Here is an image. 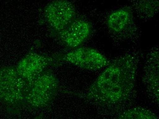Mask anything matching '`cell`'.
Here are the masks:
<instances>
[{
    "label": "cell",
    "instance_id": "1",
    "mask_svg": "<svg viewBox=\"0 0 159 119\" xmlns=\"http://www.w3.org/2000/svg\"><path fill=\"white\" fill-rule=\"evenodd\" d=\"M137 71L135 59L130 55L117 59L108 65L90 86L87 97L105 105L125 101L134 89Z\"/></svg>",
    "mask_w": 159,
    "mask_h": 119
},
{
    "label": "cell",
    "instance_id": "2",
    "mask_svg": "<svg viewBox=\"0 0 159 119\" xmlns=\"http://www.w3.org/2000/svg\"><path fill=\"white\" fill-rule=\"evenodd\" d=\"M59 82L54 73L45 71L28 81L25 92L26 106L31 109H43L50 105L56 98Z\"/></svg>",
    "mask_w": 159,
    "mask_h": 119
},
{
    "label": "cell",
    "instance_id": "3",
    "mask_svg": "<svg viewBox=\"0 0 159 119\" xmlns=\"http://www.w3.org/2000/svg\"><path fill=\"white\" fill-rule=\"evenodd\" d=\"M27 85L28 81L19 75L16 66L0 70V98L16 112L26 106Z\"/></svg>",
    "mask_w": 159,
    "mask_h": 119
},
{
    "label": "cell",
    "instance_id": "4",
    "mask_svg": "<svg viewBox=\"0 0 159 119\" xmlns=\"http://www.w3.org/2000/svg\"><path fill=\"white\" fill-rule=\"evenodd\" d=\"M59 57L62 63L66 62L88 70L100 69L109 64L103 55L92 48H77L66 54L59 55Z\"/></svg>",
    "mask_w": 159,
    "mask_h": 119
},
{
    "label": "cell",
    "instance_id": "5",
    "mask_svg": "<svg viewBox=\"0 0 159 119\" xmlns=\"http://www.w3.org/2000/svg\"><path fill=\"white\" fill-rule=\"evenodd\" d=\"M63 63L59 55L48 56L35 53L26 55L16 66L19 75L27 81L34 79L50 66H58Z\"/></svg>",
    "mask_w": 159,
    "mask_h": 119
},
{
    "label": "cell",
    "instance_id": "6",
    "mask_svg": "<svg viewBox=\"0 0 159 119\" xmlns=\"http://www.w3.org/2000/svg\"><path fill=\"white\" fill-rule=\"evenodd\" d=\"M44 14L49 25L59 32L74 21L75 9L67 0H55L46 6Z\"/></svg>",
    "mask_w": 159,
    "mask_h": 119
},
{
    "label": "cell",
    "instance_id": "7",
    "mask_svg": "<svg viewBox=\"0 0 159 119\" xmlns=\"http://www.w3.org/2000/svg\"><path fill=\"white\" fill-rule=\"evenodd\" d=\"M91 32V26L87 21L74 20L67 27L58 32L60 40L67 46L75 48L82 44Z\"/></svg>",
    "mask_w": 159,
    "mask_h": 119
},
{
    "label": "cell",
    "instance_id": "8",
    "mask_svg": "<svg viewBox=\"0 0 159 119\" xmlns=\"http://www.w3.org/2000/svg\"><path fill=\"white\" fill-rule=\"evenodd\" d=\"M130 18V14L128 11L124 9L117 10L107 18V26L112 31L120 32L127 26Z\"/></svg>",
    "mask_w": 159,
    "mask_h": 119
},
{
    "label": "cell",
    "instance_id": "9",
    "mask_svg": "<svg viewBox=\"0 0 159 119\" xmlns=\"http://www.w3.org/2000/svg\"><path fill=\"white\" fill-rule=\"evenodd\" d=\"M119 118L122 119H157L158 117L149 110L137 107L124 112Z\"/></svg>",
    "mask_w": 159,
    "mask_h": 119
}]
</instances>
